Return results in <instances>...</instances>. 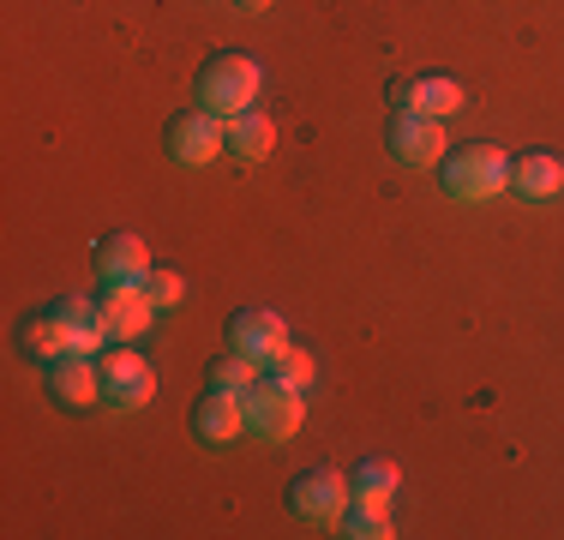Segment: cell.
Returning a JSON list of instances; mask_svg holds the SVG:
<instances>
[{
  "label": "cell",
  "mask_w": 564,
  "mask_h": 540,
  "mask_svg": "<svg viewBox=\"0 0 564 540\" xmlns=\"http://www.w3.org/2000/svg\"><path fill=\"white\" fill-rule=\"evenodd\" d=\"M438 174H445V193L456 205H492L499 193H510V156L499 144H468V151L438 162Z\"/></svg>",
  "instance_id": "1"
},
{
  "label": "cell",
  "mask_w": 564,
  "mask_h": 540,
  "mask_svg": "<svg viewBox=\"0 0 564 540\" xmlns=\"http://www.w3.org/2000/svg\"><path fill=\"white\" fill-rule=\"evenodd\" d=\"M252 97H259V61H247V54H210L205 73H198V108L235 120L252 108Z\"/></svg>",
  "instance_id": "2"
},
{
  "label": "cell",
  "mask_w": 564,
  "mask_h": 540,
  "mask_svg": "<svg viewBox=\"0 0 564 540\" xmlns=\"http://www.w3.org/2000/svg\"><path fill=\"white\" fill-rule=\"evenodd\" d=\"M240 402H247V432H259V439H294L306 421V402H301V390H289V385H276L271 372L259 378V385H247L240 390Z\"/></svg>",
  "instance_id": "3"
},
{
  "label": "cell",
  "mask_w": 564,
  "mask_h": 540,
  "mask_svg": "<svg viewBox=\"0 0 564 540\" xmlns=\"http://www.w3.org/2000/svg\"><path fill=\"white\" fill-rule=\"evenodd\" d=\"M228 151V120L210 115V108H193V115L169 120V156L186 162V169H205Z\"/></svg>",
  "instance_id": "4"
},
{
  "label": "cell",
  "mask_w": 564,
  "mask_h": 540,
  "mask_svg": "<svg viewBox=\"0 0 564 540\" xmlns=\"http://www.w3.org/2000/svg\"><path fill=\"white\" fill-rule=\"evenodd\" d=\"M151 397H156L151 360L132 355V348H115V355L102 360V402H109L115 414H132V409H144Z\"/></svg>",
  "instance_id": "5"
},
{
  "label": "cell",
  "mask_w": 564,
  "mask_h": 540,
  "mask_svg": "<svg viewBox=\"0 0 564 540\" xmlns=\"http://www.w3.org/2000/svg\"><path fill=\"white\" fill-rule=\"evenodd\" d=\"M391 156L402 169H433V162H445V127H438L433 115H414V108H402L391 120Z\"/></svg>",
  "instance_id": "6"
},
{
  "label": "cell",
  "mask_w": 564,
  "mask_h": 540,
  "mask_svg": "<svg viewBox=\"0 0 564 540\" xmlns=\"http://www.w3.org/2000/svg\"><path fill=\"white\" fill-rule=\"evenodd\" d=\"M294 517L306 522H337L348 505H355V486H348L343 475H330V468H306L301 480H294Z\"/></svg>",
  "instance_id": "7"
},
{
  "label": "cell",
  "mask_w": 564,
  "mask_h": 540,
  "mask_svg": "<svg viewBox=\"0 0 564 540\" xmlns=\"http://www.w3.org/2000/svg\"><path fill=\"white\" fill-rule=\"evenodd\" d=\"M97 282L102 289H144L151 282V247L139 235H115L97 247Z\"/></svg>",
  "instance_id": "8"
},
{
  "label": "cell",
  "mask_w": 564,
  "mask_h": 540,
  "mask_svg": "<svg viewBox=\"0 0 564 540\" xmlns=\"http://www.w3.org/2000/svg\"><path fill=\"white\" fill-rule=\"evenodd\" d=\"M228 348H240V355H252L259 367H271L282 348H289V324H282V313L252 306V313H240L235 324H228Z\"/></svg>",
  "instance_id": "9"
},
{
  "label": "cell",
  "mask_w": 564,
  "mask_h": 540,
  "mask_svg": "<svg viewBox=\"0 0 564 540\" xmlns=\"http://www.w3.org/2000/svg\"><path fill=\"white\" fill-rule=\"evenodd\" d=\"M48 397H55L61 409H90V402H102V367H90V355L48 360Z\"/></svg>",
  "instance_id": "10"
},
{
  "label": "cell",
  "mask_w": 564,
  "mask_h": 540,
  "mask_svg": "<svg viewBox=\"0 0 564 540\" xmlns=\"http://www.w3.org/2000/svg\"><path fill=\"white\" fill-rule=\"evenodd\" d=\"M156 318L151 294L144 289H102V331H109V343H132V336H144Z\"/></svg>",
  "instance_id": "11"
},
{
  "label": "cell",
  "mask_w": 564,
  "mask_h": 540,
  "mask_svg": "<svg viewBox=\"0 0 564 540\" xmlns=\"http://www.w3.org/2000/svg\"><path fill=\"white\" fill-rule=\"evenodd\" d=\"M510 186H517V198H529V205H553L564 193V162L546 156V151H529L510 162Z\"/></svg>",
  "instance_id": "12"
},
{
  "label": "cell",
  "mask_w": 564,
  "mask_h": 540,
  "mask_svg": "<svg viewBox=\"0 0 564 540\" xmlns=\"http://www.w3.org/2000/svg\"><path fill=\"white\" fill-rule=\"evenodd\" d=\"M193 432H198L205 444L240 439V432H247V402H240L235 390H210V397L193 409Z\"/></svg>",
  "instance_id": "13"
},
{
  "label": "cell",
  "mask_w": 564,
  "mask_h": 540,
  "mask_svg": "<svg viewBox=\"0 0 564 540\" xmlns=\"http://www.w3.org/2000/svg\"><path fill=\"white\" fill-rule=\"evenodd\" d=\"M468 97H463V85L445 73H433V78H414V85H402V108H414V115H433V120H445L456 115Z\"/></svg>",
  "instance_id": "14"
},
{
  "label": "cell",
  "mask_w": 564,
  "mask_h": 540,
  "mask_svg": "<svg viewBox=\"0 0 564 540\" xmlns=\"http://www.w3.org/2000/svg\"><path fill=\"white\" fill-rule=\"evenodd\" d=\"M271 144H276V127L259 115V108H247V115L228 120V156H235V162H247V169H252V162L271 156Z\"/></svg>",
  "instance_id": "15"
},
{
  "label": "cell",
  "mask_w": 564,
  "mask_h": 540,
  "mask_svg": "<svg viewBox=\"0 0 564 540\" xmlns=\"http://www.w3.org/2000/svg\"><path fill=\"white\" fill-rule=\"evenodd\" d=\"M24 355L31 360H61V355H78V336H73V324H66L61 313H43V318H31L24 324Z\"/></svg>",
  "instance_id": "16"
},
{
  "label": "cell",
  "mask_w": 564,
  "mask_h": 540,
  "mask_svg": "<svg viewBox=\"0 0 564 540\" xmlns=\"http://www.w3.org/2000/svg\"><path fill=\"white\" fill-rule=\"evenodd\" d=\"M55 313L73 324L78 336V355H97L102 343H109V331H102V301H85V294H66V301H55Z\"/></svg>",
  "instance_id": "17"
},
{
  "label": "cell",
  "mask_w": 564,
  "mask_h": 540,
  "mask_svg": "<svg viewBox=\"0 0 564 540\" xmlns=\"http://www.w3.org/2000/svg\"><path fill=\"white\" fill-rule=\"evenodd\" d=\"M397 463H384V456H367V463L348 475V486H355V505H372V510H384L397 498Z\"/></svg>",
  "instance_id": "18"
},
{
  "label": "cell",
  "mask_w": 564,
  "mask_h": 540,
  "mask_svg": "<svg viewBox=\"0 0 564 540\" xmlns=\"http://www.w3.org/2000/svg\"><path fill=\"white\" fill-rule=\"evenodd\" d=\"M259 378H264V367L252 355H240V348H228V355L210 360V390H235V397H240V390L259 385Z\"/></svg>",
  "instance_id": "19"
},
{
  "label": "cell",
  "mask_w": 564,
  "mask_h": 540,
  "mask_svg": "<svg viewBox=\"0 0 564 540\" xmlns=\"http://www.w3.org/2000/svg\"><path fill=\"white\" fill-rule=\"evenodd\" d=\"M337 529L348 534V540H391L397 529L384 522V510H372V505H348L343 517H337Z\"/></svg>",
  "instance_id": "20"
},
{
  "label": "cell",
  "mask_w": 564,
  "mask_h": 540,
  "mask_svg": "<svg viewBox=\"0 0 564 540\" xmlns=\"http://www.w3.org/2000/svg\"><path fill=\"white\" fill-rule=\"evenodd\" d=\"M264 372H271L276 378V385H289V390H306V385H313V355H306V348H282V355L271 360V367H264Z\"/></svg>",
  "instance_id": "21"
},
{
  "label": "cell",
  "mask_w": 564,
  "mask_h": 540,
  "mask_svg": "<svg viewBox=\"0 0 564 540\" xmlns=\"http://www.w3.org/2000/svg\"><path fill=\"white\" fill-rule=\"evenodd\" d=\"M144 294H151V306H156V313H169V306H181V301H186V282L174 277V270H151Z\"/></svg>",
  "instance_id": "22"
},
{
  "label": "cell",
  "mask_w": 564,
  "mask_h": 540,
  "mask_svg": "<svg viewBox=\"0 0 564 540\" xmlns=\"http://www.w3.org/2000/svg\"><path fill=\"white\" fill-rule=\"evenodd\" d=\"M235 7H240V12H264L271 0H235Z\"/></svg>",
  "instance_id": "23"
}]
</instances>
